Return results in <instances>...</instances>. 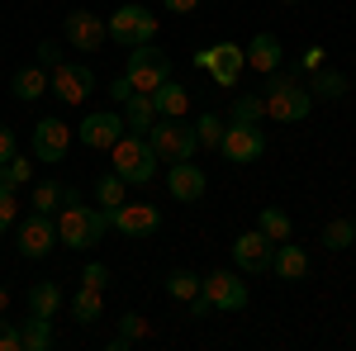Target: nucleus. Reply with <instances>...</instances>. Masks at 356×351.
Returning <instances> with one entry per match:
<instances>
[{
    "instance_id": "f257e3e1",
    "label": "nucleus",
    "mask_w": 356,
    "mask_h": 351,
    "mask_svg": "<svg viewBox=\"0 0 356 351\" xmlns=\"http://www.w3.org/2000/svg\"><path fill=\"white\" fill-rule=\"evenodd\" d=\"M110 233V209H90V204H62L57 214V243L72 247V252H86Z\"/></svg>"
},
{
    "instance_id": "f03ea898",
    "label": "nucleus",
    "mask_w": 356,
    "mask_h": 351,
    "mask_svg": "<svg viewBox=\"0 0 356 351\" xmlns=\"http://www.w3.org/2000/svg\"><path fill=\"white\" fill-rule=\"evenodd\" d=\"M147 142H152L157 162H166V166H171V162H191L195 152H200L195 124H186V119H166V114H157V119H152Z\"/></svg>"
},
{
    "instance_id": "7ed1b4c3",
    "label": "nucleus",
    "mask_w": 356,
    "mask_h": 351,
    "mask_svg": "<svg viewBox=\"0 0 356 351\" xmlns=\"http://www.w3.org/2000/svg\"><path fill=\"white\" fill-rule=\"evenodd\" d=\"M266 119H275V124H304L309 119V109H314V95H309V85L295 81V76H275L271 85H266Z\"/></svg>"
},
{
    "instance_id": "20e7f679",
    "label": "nucleus",
    "mask_w": 356,
    "mask_h": 351,
    "mask_svg": "<svg viewBox=\"0 0 356 351\" xmlns=\"http://www.w3.org/2000/svg\"><path fill=\"white\" fill-rule=\"evenodd\" d=\"M110 152H114V171H119L129 186H147V181H152V171H157V152H152L147 133H124Z\"/></svg>"
},
{
    "instance_id": "39448f33",
    "label": "nucleus",
    "mask_w": 356,
    "mask_h": 351,
    "mask_svg": "<svg viewBox=\"0 0 356 351\" xmlns=\"http://www.w3.org/2000/svg\"><path fill=\"white\" fill-rule=\"evenodd\" d=\"M105 28H110V38L119 48H143V43L157 38V15L147 5H119L114 19H105Z\"/></svg>"
},
{
    "instance_id": "423d86ee",
    "label": "nucleus",
    "mask_w": 356,
    "mask_h": 351,
    "mask_svg": "<svg viewBox=\"0 0 356 351\" xmlns=\"http://www.w3.org/2000/svg\"><path fill=\"white\" fill-rule=\"evenodd\" d=\"M124 76L134 90H157L162 81H171V57L162 48H152V43H143V48H129V67H124Z\"/></svg>"
},
{
    "instance_id": "0eeeda50",
    "label": "nucleus",
    "mask_w": 356,
    "mask_h": 351,
    "mask_svg": "<svg viewBox=\"0 0 356 351\" xmlns=\"http://www.w3.org/2000/svg\"><path fill=\"white\" fill-rule=\"evenodd\" d=\"M219 152L238 166H252V162L266 157V133H261L257 124H228L223 138H219Z\"/></svg>"
},
{
    "instance_id": "6e6552de",
    "label": "nucleus",
    "mask_w": 356,
    "mask_h": 351,
    "mask_svg": "<svg viewBox=\"0 0 356 351\" xmlns=\"http://www.w3.org/2000/svg\"><path fill=\"white\" fill-rule=\"evenodd\" d=\"M48 90H53L62 105H81L86 95L95 90V72L81 67V62H57L53 76H48Z\"/></svg>"
},
{
    "instance_id": "1a4fd4ad",
    "label": "nucleus",
    "mask_w": 356,
    "mask_h": 351,
    "mask_svg": "<svg viewBox=\"0 0 356 351\" xmlns=\"http://www.w3.org/2000/svg\"><path fill=\"white\" fill-rule=\"evenodd\" d=\"M271 256H275V243L261 233V228L233 238V261H238L243 275H266V270H271Z\"/></svg>"
},
{
    "instance_id": "9d476101",
    "label": "nucleus",
    "mask_w": 356,
    "mask_h": 351,
    "mask_svg": "<svg viewBox=\"0 0 356 351\" xmlns=\"http://www.w3.org/2000/svg\"><path fill=\"white\" fill-rule=\"evenodd\" d=\"M110 228L114 233H124V238H152L157 228H162V209L157 204H119L110 209Z\"/></svg>"
},
{
    "instance_id": "9b49d317",
    "label": "nucleus",
    "mask_w": 356,
    "mask_h": 351,
    "mask_svg": "<svg viewBox=\"0 0 356 351\" xmlns=\"http://www.w3.org/2000/svg\"><path fill=\"white\" fill-rule=\"evenodd\" d=\"M195 62H200L219 85H233L238 76H243V67H247V53L238 48V43H214V48H204Z\"/></svg>"
},
{
    "instance_id": "f8f14e48",
    "label": "nucleus",
    "mask_w": 356,
    "mask_h": 351,
    "mask_svg": "<svg viewBox=\"0 0 356 351\" xmlns=\"http://www.w3.org/2000/svg\"><path fill=\"white\" fill-rule=\"evenodd\" d=\"M200 295L209 299V309H223V313H238V309H247V285L238 280V275H228V270L204 275Z\"/></svg>"
},
{
    "instance_id": "ddd939ff",
    "label": "nucleus",
    "mask_w": 356,
    "mask_h": 351,
    "mask_svg": "<svg viewBox=\"0 0 356 351\" xmlns=\"http://www.w3.org/2000/svg\"><path fill=\"white\" fill-rule=\"evenodd\" d=\"M53 247H57V223L48 214H38V209H33V214L19 223V256L38 261V256H48Z\"/></svg>"
},
{
    "instance_id": "4468645a",
    "label": "nucleus",
    "mask_w": 356,
    "mask_h": 351,
    "mask_svg": "<svg viewBox=\"0 0 356 351\" xmlns=\"http://www.w3.org/2000/svg\"><path fill=\"white\" fill-rule=\"evenodd\" d=\"M29 142H33V157H38V162H62L67 147H72V129H67L62 119H38Z\"/></svg>"
},
{
    "instance_id": "2eb2a0df",
    "label": "nucleus",
    "mask_w": 356,
    "mask_h": 351,
    "mask_svg": "<svg viewBox=\"0 0 356 351\" xmlns=\"http://www.w3.org/2000/svg\"><path fill=\"white\" fill-rule=\"evenodd\" d=\"M105 38H110V28H105L100 15H90V10H72V15H67V43H72L76 53H95Z\"/></svg>"
},
{
    "instance_id": "dca6fc26",
    "label": "nucleus",
    "mask_w": 356,
    "mask_h": 351,
    "mask_svg": "<svg viewBox=\"0 0 356 351\" xmlns=\"http://www.w3.org/2000/svg\"><path fill=\"white\" fill-rule=\"evenodd\" d=\"M76 138H81L86 147H114V142L124 138V114H114V109L86 114L81 124H76Z\"/></svg>"
},
{
    "instance_id": "f3484780",
    "label": "nucleus",
    "mask_w": 356,
    "mask_h": 351,
    "mask_svg": "<svg viewBox=\"0 0 356 351\" xmlns=\"http://www.w3.org/2000/svg\"><path fill=\"white\" fill-rule=\"evenodd\" d=\"M204 186H209V181H204V171L195 166V157L191 162H171V171H166V190H171L181 204H195V199L204 195Z\"/></svg>"
},
{
    "instance_id": "a211bd4d",
    "label": "nucleus",
    "mask_w": 356,
    "mask_h": 351,
    "mask_svg": "<svg viewBox=\"0 0 356 351\" xmlns=\"http://www.w3.org/2000/svg\"><path fill=\"white\" fill-rule=\"evenodd\" d=\"M271 270L280 275V280H304V275H309V256H304V247H295L290 238H285V243H275Z\"/></svg>"
},
{
    "instance_id": "6ab92c4d",
    "label": "nucleus",
    "mask_w": 356,
    "mask_h": 351,
    "mask_svg": "<svg viewBox=\"0 0 356 351\" xmlns=\"http://www.w3.org/2000/svg\"><path fill=\"white\" fill-rule=\"evenodd\" d=\"M243 53H247V67L266 76V72H275V67H280V38H275V33H257Z\"/></svg>"
},
{
    "instance_id": "aec40b11",
    "label": "nucleus",
    "mask_w": 356,
    "mask_h": 351,
    "mask_svg": "<svg viewBox=\"0 0 356 351\" xmlns=\"http://www.w3.org/2000/svg\"><path fill=\"white\" fill-rule=\"evenodd\" d=\"M152 119H157L152 95H147V90H134V95L124 100V129H129V133H147V129H152Z\"/></svg>"
},
{
    "instance_id": "412c9836",
    "label": "nucleus",
    "mask_w": 356,
    "mask_h": 351,
    "mask_svg": "<svg viewBox=\"0 0 356 351\" xmlns=\"http://www.w3.org/2000/svg\"><path fill=\"white\" fill-rule=\"evenodd\" d=\"M10 90H15V100H38V95H48V67H19L15 81H10Z\"/></svg>"
},
{
    "instance_id": "4be33fe9",
    "label": "nucleus",
    "mask_w": 356,
    "mask_h": 351,
    "mask_svg": "<svg viewBox=\"0 0 356 351\" xmlns=\"http://www.w3.org/2000/svg\"><path fill=\"white\" fill-rule=\"evenodd\" d=\"M152 105H157V114H166V119H181V114L191 109V95H186V85L162 81L157 90H152Z\"/></svg>"
},
{
    "instance_id": "5701e85b",
    "label": "nucleus",
    "mask_w": 356,
    "mask_h": 351,
    "mask_svg": "<svg viewBox=\"0 0 356 351\" xmlns=\"http://www.w3.org/2000/svg\"><path fill=\"white\" fill-rule=\"evenodd\" d=\"M309 95H314V100H342V95H347V76L332 72V67H318V72L309 76Z\"/></svg>"
},
{
    "instance_id": "b1692460",
    "label": "nucleus",
    "mask_w": 356,
    "mask_h": 351,
    "mask_svg": "<svg viewBox=\"0 0 356 351\" xmlns=\"http://www.w3.org/2000/svg\"><path fill=\"white\" fill-rule=\"evenodd\" d=\"M43 347H53V318L29 313L24 327H19V351H43Z\"/></svg>"
},
{
    "instance_id": "393cba45",
    "label": "nucleus",
    "mask_w": 356,
    "mask_h": 351,
    "mask_svg": "<svg viewBox=\"0 0 356 351\" xmlns=\"http://www.w3.org/2000/svg\"><path fill=\"white\" fill-rule=\"evenodd\" d=\"M166 295L181 299V304H191V299H200V285H204V275H195V270H166Z\"/></svg>"
},
{
    "instance_id": "a878e982",
    "label": "nucleus",
    "mask_w": 356,
    "mask_h": 351,
    "mask_svg": "<svg viewBox=\"0 0 356 351\" xmlns=\"http://www.w3.org/2000/svg\"><path fill=\"white\" fill-rule=\"evenodd\" d=\"M57 309H62V290H57L53 280H38V285L29 290V313H38V318H53Z\"/></svg>"
},
{
    "instance_id": "bb28decb",
    "label": "nucleus",
    "mask_w": 356,
    "mask_h": 351,
    "mask_svg": "<svg viewBox=\"0 0 356 351\" xmlns=\"http://www.w3.org/2000/svg\"><path fill=\"white\" fill-rule=\"evenodd\" d=\"M257 228H261V233H266L271 243H285V238L295 233V223H290V214H285V209H275V204H266V209H261V218H257Z\"/></svg>"
},
{
    "instance_id": "cd10ccee",
    "label": "nucleus",
    "mask_w": 356,
    "mask_h": 351,
    "mask_svg": "<svg viewBox=\"0 0 356 351\" xmlns=\"http://www.w3.org/2000/svg\"><path fill=\"white\" fill-rule=\"evenodd\" d=\"M143 337H147V318H143V313H124V318H119V337L110 342V351H129L134 342H143Z\"/></svg>"
},
{
    "instance_id": "c85d7f7f",
    "label": "nucleus",
    "mask_w": 356,
    "mask_h": 351,
    "mask_svg": "<svg viewBox=\"0 0 356 351\" xmlns=\"http://www.w3.org/2000/svg\"><path fill=\"white\" fill-rule=\"evenodd\" d=\"M29 181H33V162L19 157V152L0 166V190H19V186H29Z\"/></svg>"
},
{
    "instance_id": "c756f323",
    "label": "nucleus",
    "mask_w": 356,
    "mask_h": 351,
    "mask_svg": "<svg viewBox=\"0 0 356 351\" xmlns=\"http://www.w3.org/2000/svg\"><path fill=\"white\" fill-rule=\"evenodd\" d=\"M72 318H76V323H95V318H100V290L81 285V290L72 295Z\"/></svg>"
},
{
    "instance_id": "7c9ffc66",
    "label": "nucleus",
    "mask_w": 356,
    "mask_h": 351,
    "mask_svg": "<svg viewBox=\"0 0 356 351\" xmlns=\"http://www.w3.org/2000/svg\"><path fill=\"white\" fill-rule=\"evenodd\" d=\"M124 190H129V181H124L119 171H110V176L95 181V199H100L105 209H119V204H124Z\"/></svg>"
},
{
    "instance_id": "2f4dec72",
    "label": "nucleus",
    "mask_w": 356,
    "mask_h": 351,
    "mask_svg": "<svg viewBox=\"0 0 356 351\" xmlns=\"http://www.w3.org/2000/svg\"><path fill=\"white\" fill-rule=\"evenodd\" d=\"M323 247H328V252L356 247V223H352V218H332L328 228H323Z\"/></svg>"
},
{
    "instance_id": "473e14b6",
    "label": "nucleus",
    "mask_w": 356,
    "mask_h": 351,
    "mask_svg": "<svg viewBox=\"0 0 356 351\" xmlns=\"http://www.w3.org/2000/svg\"><path fill=\"white\" fill-rule=\"evenodd\" d=\"M266 119V100L261 95H238L233 100V124H261Z\"/></svg>"
},
{
    "instance_id": "72a5a7b5",
    "label": "nucleus",
    "mask_w": 356,
    "mask_h": 351,
    "mask_svg": "<svg viewBox=\"0 0 356 351\" xmlns=\"http://www.w3.org/2000/svg\"><path fill=\"white\" fill-rule=\"evenodd\" d=\"M195 138H200V147H219L223 119H219V114H200V119H195Z\"/></svg>"
},
{
    "instance_id": "f704fd0d",
    "label": "nucleus",
    "mask_w": 356,
    "mask_h": 351,
    "mask_svg": "<svg viewBox=\"0 0 356 351\" xmlns=\"http://www.w3.org/2000/svg\"><path fill=\"white\" fill-rule=\"evenodd\" d=\"M57 204H62V186H57V181H38V190H33V209H38V214H53Z\"/></svg>"
},
{
    "instance_id": "c9c22d12",
    "label": "nucleus",
    "mask_w": 356,
    "mask_h": 351,
    "mask_svg": "<svg viewBox=\"0 0 356 351\" xmlns=\"http://www.w3.org/2000/svg\"><path fill=\"white\" fill-rule=\"evenodd\" d=\"M81 285H90V290H105V285H110V266H100V261H90V266L81 270Z\"/></svg>"
},
{
    "instance_id": "e433bc0d",
    "label": "nucleus",
    "mask_w": 356,
    "mask_h": 351,
    "mask_svg": "<svg viewBox=\"0 0 356 351\" xmlns=\"http://www.w3.org/2000/svg\"><path fill=\"white\" fill-rule=\"evenodd\" d=\"M19 218V204H15V190H0V233Z\"/></svg>"
},
{
    "instance_id": "4c0bfd02",
    "label": "nucleus",
    "mask_w": 356,
    "mask_h": 351,
    "mask_svg": "<svg viewBox=\"0 0 356 351\" xmlns=\"http://www.w3.org/2000/svg\"><path fill=\"white\" fill-rule=\"evenodd\" d=\"M57 62H62V48H57L53 38H48V43H38V67H57Z\"/></svg>"
},
{
    "instance_id": "58836bf2",
    "label": "nucleus",
    "mask_w": 356,
    "mask_h": 351,
    "mask_svg": "<svg viewBox=\"0 0 356 351\" xmlns=\"http://www.w3.org/2000/svg\"><path fill=\"white\" fill-rule=\"evenodd\" d=\"M0 351H19V327H10L0 318Z\"/></svg>"
},
{
    "instance_id": "ea45409f",
    "label": "nucleus",
    "mask_w": 356,
    "mask_h": 351,
    "mask_svg": "<svg viewBox=\"0 0 356 351\" xmlns=\"http://www.w3.org/2000/svg\"><path fill=\"white\" fill-rule=\"evenodd\" d=\"M10 157H15V133H10V129L0 124V166L10 162Z\"/></svg>"
},
{
    "instance_id": "a19ab883",
    "label": "nucleus",
    "mask_w": 356,
    "mask_h": 351,
    "mask_svg": "<svg viewBox=\"0 0 356 351\" xmlns=\"http://www.w3.org/2000/svg\"><path fill=\"white\" fill-rule=\"evenodd\" d=\"M114 105H124V100H129V95H134V85H129V76H119V81H114Z\"/></svg>"
},
{
    "instance_id": "79ce46f5",
    "label": "nucleus",
    "mask_w": 356,
    "mask_h": 351,
    "mask_svg": "<svg viewBox=\"0 0 356 351\" xmlns=\"http://www.w3.org/2000/svg\"><path fill=\"white\" fill-rule=\"evenodd\" d=\"M162 5H166V10H176V15H191L200 0H162Z\"/></svg>"
},
{
    "instance_id": "37998d69",
    "label": "nucleus",
    "mask_w": 356,
    "mask_h": 351,
    "mask_svg": "<svg viewBox=\"0 0 356 351\" xmlns=\"http://www.w3.org/2000/svg\"><path fill=\"white\" fill-rule=\"evenodd\" d=\"M304 67L318 72V67H323V48H309V53H304Z\"/></svg>"
},
{
    "instance_id": "c03bdc74",
    "label": "nucleus",
    "mask_w": 356,
    "mask_h": 351,
    "mask_svg": "<svg viewBox=\"0 0 356 351\" xmlns=\"http://www.w3.org/2000/svg\"><path fill=\"white\" fill-rule=\"evenodd\" d=\"M5 309H10V295H5V285H0V313H5Z\"/></svg>"
},
{
    "instance_id": "a18cd8bd",
    "label": "nucleus",
    "mask_w": 356,
    "mask_h": 351,
    "mask_svg": "<svg viewBox=\"0 0 356 351\" xmlns=\"http://www.w3.org/2000/svg\"><path fill=\"white\" fill-rule=\"evenodd\" d=\"M290 5H295V0H290Z\"/></svg>"
}]
</instances>
